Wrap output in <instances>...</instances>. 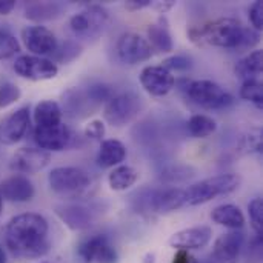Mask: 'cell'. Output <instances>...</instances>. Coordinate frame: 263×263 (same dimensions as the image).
Wrapping results in <instances>:
<instances>
[{"label": "cell", "mask_w": 263, "mask_h": 263, "mask_svg": "<svg viewBox=\"0 0 263 263\" xmlns=\"http://www.w3.org/2000/svg\"><path fill=\"white\" fill-rule=\"evenodd\" d=\"M247 259H250L248 262H259L262 259V236H257L251 240V243L248 245L247 250Z\"/></svg>", "instance_id": "39"}, {"label": "cell", "mask_w": 263, "mask_h": 263, "mask_svg": "<svg viewBox=\"0 0 263 263\" xmlns=\"http://www.w3.org/2000/svg\"><path fill=\"white\" fill-rule=\"evenodd\" d=\"M18 51H20L18 40L12 34H9L6 31H0V60L12 57Z\"/></svg>", "instance_id": "33"}, {"label": "cell", "mask_w": 263, "mask_h": 263, "mask_svg": "<svg viewBox=\"0 0 263 263\" xmlns=\"http://www.w3.org/2000/svg\"><path fill=\"white\" fill-rule=\"evenodd\" d=\"M137 180H139V173L128 165L116 166L108 176V183L114 191H126L133 185H136Z\"/></svg>", "instance_id": "27"}, {"label": "cell", "mask_w": 263, "mask_h": 263, "mask_svg": "<svg viewBox=\"0 0 263 263\" xmlns=\"http://www.w3.org/2000/svg\"><path fill=\"white\" fill-rule=\"evenodd\" d=\"M193 262V257L188 254V251H183V250H177V253L174 254V259L173 263H191Z\"/></svg>", "instance_id": "43"}, {"label": "cell", "mask_w": 263, "mask_h": 263, "mask_svg": "<svg viewBox=\"0 0 263 263\" xmlns=\"http://www.w3.org/2000/svg\"><path fill=\"white\" fill-rule=\"evenodd\" d=\"M51 154L40 148H20L11 159V170L18 174H35L48 166Z\"/></svg>", "instance_id": "16"}, {"label": "cell", "mask_w": 263, "mask_h": 263, "mask_svg": "<svg viewBox=\"0 0 263 263\" xmlns=\"http://www.w3.org/2000/svg\"><path fill=\"white\" fill-rule=\"evenodd\" d=\"M186 129L188 133L196 137V139H205L210 137L211 134L216 133L217 129V123L213 117L205 116V114H194L193 117H190V120L186 122Z\"/></svg>", "instance_id": "28"}, {"label": "cell", "mask_w": 263, "mask_h": 263, "mask_svg": "<svg viewBox=\"0 0 263 263\" xmlns=\"http://www.w3.org/2000/svg\"><path fill=\"white\" fill-rule=\"evenodd\" d=\"M126 159V148L120 140L116 139H108L103 140L97 154V165L103 170L106 168H114L119 166L123 160Z\"/></svg>", "instance_id": "21"}, {"label": "cell", "mask_w": 263, "mask_h": 263, "mask_svg": "<svg viewBox=\"0 0 263 263\" xmlns=\"http://www.w3.org/2000/svg\"><path fill=\"white\" fill-rule=\"evenodd\" d=\"M148 37H149V45L151 48L154 46L160 52H171L174 49L173 37L168 28V23L165 18H159L157 23L151 25L148 28Z\"/></svg>", "instance_id": "26"}, {"label": "cell", "mask_w": 263, "mask_h": 263, "mask_svg": "<svg viewBox=\"0 0 263 263\" xmlns=\"http://www.w3.org/2000/svg\"><path fill=\"white\" fill-rule=\"evenodd\" d=\"M194 170H191L190 166H170L165 171H162L160 179L170 183H179V182H185L191 177H194Z\"/></svg>", "instance_id": "32"}, {"label": "cell", "mask_w": 263, "mask_h": 263, "mask_svg": "<svg viewBox=\"0 0 263 263\" xmlns=\"http://www.w3.org/2000/svg\"><path fill=\"white\" fill-rule=\"evenodd\" d=\"M190 37L199 45H211L227 49L245 51L260 42V34L245 26L237 18L223 17L190 29Z\"/></svg>", "instance_id": "2"}, {"label": "cell", "mask_w": 263, "mask_h": 263, "mask_svg": "<svg viewBox=\"0 0 263 263\" xmlns=\"http://www.w3.org/2000/svg\"><path fill=\"white\" fill-rule=\"evenodd\" d=\"M49 186L54 193L74 197L86 191L91 185V179L86 171L76 166L54 168L48 176Z\"/></svg>", "instance_id": "6"}, {"label": "cell", "mask_w": 263, "mask_h": 263, "mask_svg": "<svg viewBox=\"0 0 263 263\" xmlns=\"http://www.w3.org/2000/svg\"><path fill=\"white\" fill-rule=\"evenodd\" d=\"M142 106H143L142 99L137 94L123 92L119 96H112L106 102L103 109V117L109 125L120 128L133 122L139 116Z\"/></svg>", "instance_id": "7"}, {"label": "cell", "mask_w": 263, "mask_h": 263, "mask_svg": "<svg viewBox=\"0 0 263 263\" xmlns=\"http://www.w3.org/2000/svg\"><path fill=\"white\" fill-rule=\"evenodd\" d=\"M162 68H165L166 71H190L193 68V59L188 57V55H183V54H179V55H173V57H168L162 62L160 65Z\"/></svg>", "instance_id": "34"}, {"label": "cell", "mask_w": 263, "mask_h": 263, "mask_svg": "<svg viewBox=\"0 0 263 263\" xmlns=\"http://www.w3.org/2000/svg\"><path fill=\"white\" fill-rule=\"evenodd\" d=\"M243 100L254 103L256 106L262 108L263 105V85L260 80H245L239 91Z\"/></svg>", "instance_id": "30"}, {"label": "cell", "mask_w": 263, "mask_h": 263, "mask_svg": "<svg viewBox=\"0 0 263 263\" xmlns=\"http://www.w3.org/2000/svg\"><path fill=\"white\" fill-rule=\"evenodd\" d=\"M82 54V46L77 43V42H72V40H66L65 43L62 45H57L55 51L51 54L52 57V62L55 63H71L72 60H76L79 55Z\"/></svg>", "instance_id": "29"}, {"label": "cell", "mask_w": 263, "mask_h": 263, "mask_svg": "<svg viewBox=\"0 0 263 263\" xmlns=\"http://www.w3.org/2000/svg\"><path fill=\"white\" fill-rule=\"evenodd\" d=\"M62 108L54 100H43L34 109L35 126H55L62 123Z\"/></svg>", "instance_id": "25"}, {"label": "cell", "mask_w": 263, "mask_h": 263, "mask_svg": "<svg viewBox=\"0 0 263 263\" xmlns=\"http://www.w3.org/2000/svg\"><path fill=\"white\" fill-rule=\"evenodd\" d=\"M186 205V193L182 188L154 190L153 194V213L166 214L180 210Z\"/></svg>", "instance_id": "20"}, {"label": "cell", "mask_w": 263, "mask_h": 263, "mask_svg": "<svg viewBox=\"0 0 263 263\" xmlns=\"http://www.w3.org/2000/svg\"><path fill=\"white\" fill-rule=\"evenodd\" d=\"M72 140V133L71 129L59 123L55 126H35L34 129V142L37 146L46 153H59L63 151Z\"/></svg>", "instance_id": "14"}, {"label": "cell", "mask_w": 263, "mask_h": 263, "mask_svg": "<svg viewBox=\"0 0 263 263\" xmlns=\"http://www.w3.org/2000/svg\"><path fill=\"white\" fill-rule=\"evenodd\" d=\"M245 234L240 230H231L222 234L213 248V253L206 263H237L243 248Z\"/></svg>", "instance_id": "12"}, {"label": "cell", "mask_w": 263, "mask_h": 263, "mask_svg": "<svg viewBox=\"0 0 263 263\" xmlns=\"http://www.w3.org/2000/svg\"><path fill=\"white\" fill-rule=\"evenodd\" d=\"M49 227L43 216L25 213L12 217L6 225L5 243L18 259H37L49 251Z\"/></svg>", "instance_id": "1"}, {"label": "cell", "mask_w": 263, "mask_h": 263, "mask_svg": "<svg viewBox=\"0 0 263 263\" xmlns=\"http://www.w3.org/2000/svg\"><path fill=\"white\" fill-rule=\"evenodd\" d=\"M211 219L214 223L227 227L230 230H240L245 225V216L242 210L233 203H227L214 208L211 213Z\"/></svg>", "instance_id": "22"}, {"label": "cell", "mask_w": 263, "mask_h": 263, "mask_svg": "<svg viewBox=\"0 0 263 263\" xmlns=\"http://www.w3.org/2000/svg\"><path fill=\"white\" fill-rule=\"evenodd\" d=\"M35 194L32 182L22 174H14L0 183V196L3 200L25 203L29 202Z\"/></svg>", "instance_id": "19"}, {"label": "cell", "mask_w": 263, "mask_h": 263, "mask_svg": "<svg viewBox=\"0 0 263 263\" xmlns=\"http://www.w3.org/2000/svg\"><path fill=\"white\" fill-rule=\"evenodd\" d=\"M0 263H6V253L2 245H0Z\"/></svg>", "instance_id": "45"}, {"label": "cell", "mask_w": 263, "mask_h": 263, "mask_svg": "<svg viewBox=\"0 0 263 263\" xmlns=\"http://www.w3.org/2000/svg\"><path fill=\"white\" fill-rule=\"evenodd\" d=\"M250 20H251V25L254 26L253 29L254 31H262L263 29V2L257 0L254 2L251 6H250Z\"/></svg>", "instance_id": "38"}, {"label": "cell", "mask_w": 263, "mask_h": 263, "mask_svg": "<svg viewBox=\"0 0 263 263\" xmlns=\"http://www.w3.org/2000/svg\"><path fill=\"white\" fill-rule=\"evenodd\" d=\"M263 71V52L256 49L240 59L234 68V72L239 79L245 80H259Z\"/></svg>", "instance_id": "23"}, {"label": "cell", "mask_w": 263, "mask_h": 263, "mask_svg": "<svg viewBox=\"0 0 263 263\" xmlns=\"http://www.w3.org/2000/svg\"><path fill=\"white\" fill-rule=\"evenodd\" d=\"M248 211H250V219L253 223V228L256 231L257 236H262L263 228V199L257 197L253 199L248 205Z\"/></svg>", "instance_id": "35"}, {"label": "cell", "mask_w": 263, "mask_h": 263, "mask_svg": "<svg viewBox=\"0 0 263 263\" xmlns=\"http://www.w3.org/2000/svg\"><path fill=\"white\" fill-rule=\"evenodd\" d=\"M109 23V14L103 6L89 5L69 18V28L76 37L83 40H96Z\"/></svg>", "instance_id": "5"}, {"label": "cell", "mask_w": 263, "mask_h": 263, "mask_svg": "<svg viewBox=\"0 0 263 263\" xmlns=\"http://www.w3.org/2000/svg\"><path fill=\"white\" fill-rule=\"evenodd\" d=\"M140 85L148 94L163 97L174 88L176 79L162 66H146L140 72Z\"/></svg>", "instance_id": "17"}, {"label": "cell", "mask_w": 263, "mask_h": 263, "mask_svg": "<svg viewBox=\"0 0 263 263\" xmlns=\"http://www.w3.org/2000/svg\"><path fill=\"white\" fill-rule=\"evenodd\" d=\"M85 136L92 139V140H102L105 136V125L102 120H92L86 125L85 128Z\"/></svg>", "instance_id": "40"}, {"label": "cell", "mask_w": 263, "mask_h": 263, "mask_svg": "<svg viewBox=\"0 0 263 263\" xmlns=\"http://www.w3.org/2000/svg\"><path fill=\"white\" fill-rule=\"evenodd\" d=\"M77 253L85 263H119V254L106 236H94L83 240Z\"/></svg>", "instance_id": "10"}, {"label": "cell", "mask_w": 263, "mask_h": 263, "mask_svg": "<svg viewBox=\"0 0 263 263\" xmlns=\"http://www.w3.org/2000/svg\"><path fill=\"white\" fill-rule=\"evenodd\" d=\"M31 123V111L22 106L0 120V145H15L26 134Z\"/></svg>", "instance_id": "13"}, {"label": "cell", "mask_w": 263, "mask_h": 263, "mask_svg": "<svg viewBox=\"0 0 263 263\" xmlns=\"http://www.w3.org/2000/svg\"><path fill=\"white\" fill-rule=\"evenodd\" d=\"M116 51H117L120 62L126 65H137V63L146 62L153 55V48L149 42L136 32L122 34L117 40Z\"/></svg>", "instance_id": "9"}, {"label": "cell", "mask_w": 263, "mask_h": 263, "mask_svg": "<svg viewBox=\"0 0 263 263\" xmlns=\"http://www.w3.org/2000/svg\"><path fill=\"white\" fill-rule=\"evenodd\" d=\"M86 94L89 96V99L96 103V105H102L103 102H108L111 97H112V92H111V88L105 83H96V85H91L88 89H86Z\"/></svg>", "instance_id": "37"}, {"label": "cell", "mask_w": 263, "mask_h": 263, "mask_svg": "<svg viewBox=\"0 0 263 263\" xmlns=\"http://www.w3.org/2000/svg\"><path fill=\"white\" fill-rule=\"evenodd\" d=\"M185 91L190 100L203 109H225L234 103V97L213 80H193Z\"/></svg>", "instance_id": "4"}, {"label": "cell", "mask_w": 263, "mask_h": 263, "mask_svg": "<svg viewBox=\"0 0 263 263\" xmlns=\"http://www.w3.org/2000/svg\"><path fill=\"white\" fill-rule=\"evenodd\" d=\"M14 71L17 76L32 80H51L57 76L59 68L51 59L39 57V55H20L14 62Z\"/></svg>", "instance_id": "8"}, {"label": "cell", "mask_w": 263, "mask_h": 263, "mask_svg": "<svg viewBox=\"0 0 263 263\" xmlns=\"http://www.w3.org/2000/svg\"><path fill=\"white\" fill-rule=\"evenodd\" d=\"M211 237H213V230L210 227L202 225V227L186 228L173 234L168 243L173 248L190 251V250H200L206 247L211 242Z\"/></svg>", "instance_id": "18"}, {"label": "cell", "mask_w": 263, "mask_h": 263, "mask_svg": "<svg viewBox=\"0 0 263 263\" xmlns=\"http://www.w3.org/2000/svg\"><path fill=\"white\" fill-rule=\"evenodd\" d=\"M22 92L20 89L11 83V82H5L0 85V108H6L12 103H15L20 99Z\"/></svg>", "instance_id": "36"}, {"label": "cell", "mask_w": 263, "mask_h": 263, "mask_svg": "<svg viewBox=\"0 0 263 263\" xmlns=\"http://www.w3.org/2000/svg\"><path fill=\"white\" fill-rule=\"evenodd\" d=\"M174 5H176V2H173V0H168V2H154V3H151V6H153L154 9H157L160 14L168 12Z\"/></svg>", "instance_id": "42"}, {"label": "cell", "mask_w": 263, "mask_h": 263, "mask_svg": "<svg viewBox=\"0 0 263 263\" xmlns=\"http://www.w3.org/2000/svg\"><path fill=\"white\" fill-rule=\"evenodd\" d=\"M2 210H3V199L0 196V216H2Z\"/></svg>", "instance_id": "46"}, {"label": "cell", "mask_w": 263, "mask_h": 263, "mask_svg": "<svg viewBox=\"0 0 263 263\" xmlns=\"http://www.w3.org/2000/svg\"><path fill=\"white\" fill-rule=\"evenodd\" d=\"M240 151L245 154L262 153V131L259 128L250 129L240 140Z\"/></svg>", "instance_id": "31"}, {"label": "cell", "mask_w": 263, "mask_h": 263, "mask_svg": "<svg viewBox=\"0 0 263 263\" xmlns=\"http://www.w3.org/2000/svg\"><path fill=\"white\" fill-rule=\"evenodd\" d=\"M63 8L57 2H32L25 8V17L32 22L55 20L62 15Z\"/></svg>", "instance_id": "24"}, {"label": "cell", "mask_w": 263, "mask_h": 263, "mask_svg": "<svg viewBox=\"0 0 263 263\" xmlns=\"http://www.w3.org/2000/svg\"><path fill=\"white\" fill-rule=\"evenodd\" d=\"M151 0H129L125 3V8L129 9V11H139V9H143L146 6H151Z\"/></svg>", "instance_id": "41"}, {"label": "cell", "mask_w": 263, "mask_h": 263, "mask_svg": "<svg viewBox=\"0 0 263 263\" xmlns=\"http://www.w3.org/2000/svg\"><path fill=\"white\" fill-rule=\"evenodd\" d=\"M240 183H242L240 176L233 174V173L208 177L205 180H200V182L188 186V190H185L186 205L197 206V205L211 202L213 199H216L219 196L231 194L240 186Z\"/></svg>", "instance_id": "3"}, {"label": "cell", "mask_w": 263, "mask_h": 263, "mask_svg": "<svg viewBox=\"0 0 263 263\" xmlns=\"http://www.w3.org/2000/svg\"><path fill=\"white\" fill-rule=\"evenodd\" d=\"M55 216L72 231H83L94 225L97 213L92 206L82 203H63L54 208Z\"/></svg>", "instance_id": "11"}, {"label": "cell", "mask_w": 263, "mask_h": 263, "mask_svg": "<svg viewBox=\"0 0 263 263\" xmlns=\"http://www.w3.org/2000/svg\"><path fill=\"white\" fill-rule=\"evenodd\" d=\"M15 8L14 0H0V15H8Z\"/></svg>", "instance_id": "44"}, {"label": "cell", "mask_w": 263, "mask_h": 263, "mask_svg": "<svg viewBox=\"0 0 263 263\" xmlns=\"http://www.w3.org/2000/svg\"><path fill=\"white\" fill-rule=\"evenodd\" d=\"M42 263H46V262H42Z\"/></svg>", "instance_id": "47"}, {"label": "cell", "mask_w": 263, "mask_h": 263, "mask_svg": "<svg viewBox=\"0 0 263 263\" xmlns=\"http://www.w3.org/2000/svg\"><path fill=\"white\" fill-rule=\"evenodd\" d=\"M22 39L28 51H31L34 55H39V57L51 55L59 45V40L54 35V32L42 25H32V26L23 28Z\"/></svg>", "instance_id": "15"}]
</instances>
